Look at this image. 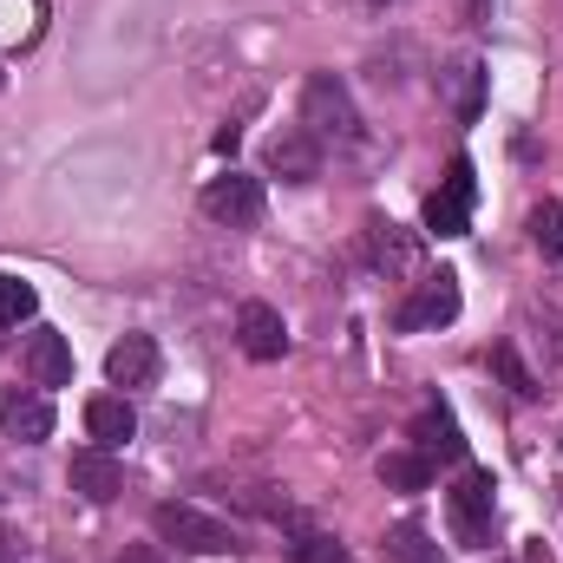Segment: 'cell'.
<instances>
[{"mask_svg":"<svg viewBox=\"0 0 563 563\" xmlns=\"http://www.w3.org/2000/svg\"><path fill=\"white\" fill-rule=\"evenodd\" d=\"M0 432L20 439V445H40V439L53 432L46 394H40V387H7V394H0Z\"/></svg>","mask_w":563,"mask_h":563,"instance_id":"9","label":"cell"},{"mask_svg":"<svg viewBox=\"0 0 563 563\" xmlns=\"http://www.w3.org/2000/svg\"><path fill=\"white\" fill-rule=\"evenodd\" d=\"M20 367H26V380L40 394L46 387H73V347H66V334L59 328H33L26 347H20Z\"/></svg>","mask_w":563,"mask_h":563,"instance_id":"6","label":"cell"},{"mask_svg":"<svg viewBox=\"0 0 563 563\" xmlns=\"http://www.w3.org/2000/svg\"><path fill=\"white\" fill-rule=\"evenodd\" d=\"M236 341H243L250 361H282L288 354V328H282V314L269 301H243L236 308Z\"/></svg>","mask_w":563,"mask_h":563,"instance_id":"10","label":"cell"},{"mask_svg":"<svg viewBox=\"0 0 563 563\" xmlns=\"http://www.w3.org/2000/svg\"><path fill=\"white\" fill-rule=\"evenodd\" d=\"M288 563H347V544L328 538V531H301L295 551H288Z\"/></svg>","mask_w":563,"mask_h":563,"instance_id":"21","label":"cell"},{"mask_svg":"<svg viewBox=\"0 0 563 563\" xmlns=\"http://www.w3.org/2000/svg\"><path fill=\"white\" fill-rule=\"evenodd\" d=\"M66 478H73V492H79V498H92V505H112V498L125 492V465H119L106 445H86V452H73Z\"/></svg>","mask_w":563,"mask_h":563,"instance_id":"7","label":"cell"},{"mask_svg":"<svg viewBox=\"0 0 563 563\" xmlns=\"http://www.w3.org/2000/svg\"><path fill=\"white\" fill-rule=\"evenodd\" d=\"M203 217L223 223V230H256L263 223V184L243 177V170H223L203 184Z\"/></svg>","mask_w":563,"mask_h":563,"instance_id":"4","label":"cell"},{"mask_svg":"<svg viewBox=\"0 0 563 563\" xmlns=\"http://www.w3.org/2000/svg\"><path fill=\"white\" fill-rule=\"evenodd\" d=\"M301 132H308V139H334V144H354V139H361L354 92H347L334 73H314V79L301 86Z\"/></svg>","mask_w":563,"mask_h":563,"instance_id":"1","label":"cell"},{"mask_svg":"<svg viewBox=\"0 0 563 563\" xmlns=\"http://www.w3.org/2000/svg\"><path fill=\"white\" fill-rule=\"evenodd\" d=\"M374 7H387V0H374Z\"/></svg>","mask_w":563,"mask_h":563,"instance_id":"27","label":"cell"},{"mask_svg":"<svg viewBox=\"0 0 563 563\" xmlns=\"http://www.w3.org/2000/svg\"><path fill=\"white\" fill-rule=\"evenodd\" d=\"M46 20V0H0V46H33Z\"/></svg>","mask_w":563,"mask_h":563,"instance_id":"18","label":"cell"},{"mask_svg":"<svg viewBox=\"0 0 563 563\" xmlns=\"http://www.w3.org/2000/svg\"><path fill=\"white\" fill-rule=\"evenodd\" d=\"M492 367L505 374V387H511L518 400H531V394H538V380L525 374V361H518V347H511V341H498V347H492Z\"/></svg>","mask_w":563,"mask_h":563,"instance_id":"23","label":"cell"},{"mask_svg":"<svg viewBox=\"0 0 563 563\" xmlns=\"http://www.w3.org/2000/svg\"><path fill=\"white\" fill-rule=\"evenodd\" d=\"M445 321H459V276H452V269L420 276L413 301L400 308V328H445Z\"/></svg>","mask_w":563,"mask_h":563,"instance_id":"8","label":"cell"},{"mask_svg":"<svg viewBox=\"0 0 563 563\" xmlns=\"http://www.w3.org/2000/svg\"><path fill=\"white\" fill-rule=\"evenodd\" d=\"M439 92H445V99H452V112L472 125V119H478V106H485V66H478V59H452V66L439 73Z\"/></svg>","mask_w":563,"mask_h":563,"instance_id":"14","label":"cell"},{"mask_svg":"<svg viewBox=\"0 0 563 563\" xmlns=\"http://www.w3.org/2000/svg\"><path fill=\"white\" fill-rule=\"evenodd\" d=\"M413 452H426V459H465L459 420H452L445 407H426L420 420H413Z\"/></svg>","mask_w":563,"mask_h":563,"instance_id":"15","label":"cell"},{"mask_svg":"<svg viewBox=\"0 0 563 563\" xmlns=\"http://www.w3.org/2000/svg\"><path fill=\"white\" fill-rule=\"evenodd\" d=\"M472 7H485V0H472Z\"/></svg>","mask_w":563,"mask_h":563,"instance_id":"26","label":"cell"},{"mask_svg":"<svg viewBox=\"0 0 563 563\" xmlns=\"http://www.w3.org/2000/svg\"><path fill=\"white\" fill-rule=\"evenodd\" d=\"M119 563H164V544H125Z\"/></svg>","mask_w":563,"mask_h":563,"instance_id":"24","label":"cell"},{"mask_svg":"<svg viewBox=\"0 0 563 563\" xmlns=\"http://www.w3.org/2000/svg\"><path fill=\"white\" fill-rule=\"evenodd\" d=\"M0 563H20V544L13 538H0Z\"/></svg>","mask_w":563,"mask_h":563,"instance_id":"25","label":"cell"},{"mask_svg":"<svg viewBox=\"0 0 563 563\" xmlns=\"http://www.w3.org/2000/svg\"><path fill=\"white\" fill-rule=\"evenodd\" d=\"M387 563H445V551L426 538V525H394L387 531Z\"/></svg>","mask_w":563,"mask_h":563,"instance_id":"19","label":"cell"},{"mask_svg":"<svg viewBox=\"0 0 563 563\" xmlns=\"http://www.w3.org/2000/svg\"><path fill=\"white\" fill-rule=\"evenodd\" d=\"M472 157H452V170H445V184L426 197V230L445 243V236H465L472 230Z\"/></svg>","mask_w":563,"mask_h":563,"instance_id":"5","label":"cell"},{"mask_svg":"<svg viewBox=\"0 0 563 563\" xmlns=\"http://www.w3.org/2000/svg\"><path fill=\"white\" fill-rule=\"evenodd\" d=\"M106 380L112 387H151L157 380V341L151 334H119L106 347Z\"/></svg>","mask_w":563,"mask_h":563,"instance_id":"11","label":"cell"},{"mask_svg":"<svg viewBox=\"0 0 563 563\" xmlns=\"http://www.w3.org/2000/svg\"><path fill=\"white\" fill-rule=\"evenodd\" d=\"M151 531H157V544H177V551H190V558H223L236 538H230V525H217L210 511H197V505H157L151 511Z\"/></svg>","mask_w":563,"mask_h":563,"instance_id":"2","label":"cell"},{"mask_svg":"<svg viewBox=\"0 0 563 563\" xmlns=\"http://www.w3.org/2000/svg\"><path fill=\"white\" fill-rule=\"evenodd\" d=\"M86 432H92V445L119 452V445L139 432V413H132V400H125V394H99V400H86Z\"/></svg>","mask_w":563,"mask_h":563,"instance_id":"13","label":"cell"},{"mask_svg":"<svg viewBox=\"0 0 563 563\" xmlns=\"http://www.w3.org/2000/svg\"><path fill=\"white\" fill-rule=\"evenodd\" d=\"M0 86H7V73H0Z\"/></svg>","mask_w":563,"mask_h":563,"instance_id":"28","label":"cell"},{"mask_svg":"<svg viewBox=\"0 0 563 563\" xmlns=\"http://www.w3.org/2000/svg\"><path fill=\"white\" fill-rule=\"evenodd\" d=\"M531 243L544 256H563V203H538L531 210Z\"/></svg>","mask_w":563,"mask_h":563,"instance_id":"22","label":"cell"},{"mask_svg":"<svg viewBox=\"0 0 563 563\" xmlns=\"http://www.w3.org/2000/svg\"><path fill=\"white\" fill-rule=\"evenodd\" d=\"M33 314H40V295H33V282L0 276V328H20V321H33Z\"/></svg>","mask_w":563,"mask_h":563,"instance_id":"20","label":"cell"},{"mask_svg":"<svg viewBox=\"0 0 563 563\" xmlns=\"http://www.w3.org/2000/svg\"><path fill=\"white\" fill-rule=\"evenodd\" d=\"M445 518L465 551H485L492 544V472H459V485L445 492Z\"/></svg>","mask_w":563,"mask_h":563,"instance_id":"3","label":"cell"},{"mask_svg":"<svg viewBox=\"0 0 563 563\" xmlns=\"http://www.w3.org/2000/svg\"><path fill=\"white\" fill-rule=\"evenodd\" d=\"M269 177H282V184H308V177H321V139H308V132H282V139H269Z\"/></svg>","mask_w":563,"mask_h":563,"instance_id":"12","label":"cell"},{"mask_svg":"<svg viewBox=\"0 0 563 563\" xmlns=\"http://www.w3.org/2000/svg\"><path fill=\"white\" fill-rule=\"evenodd\" d=\"M367 250H374V263H380V269H413V263H420V250L400 236V223H394V217H374V223H367Z\"/></svg>","mask_w":563,"mask_h":563,"instance_id":"16","label":"cell"},{"mask_svg":"<svg viewBox=\"0 0 563 563\" xmlns=\"http://www.w3.org/2000/svg\"><path fill=\"white\" fill-rule=\"evenodd\" d=\"M374 472H380L387 492H426V485H432V459H426V452H387Z\"/></svg>","mask_w":563,"mask_h":563,"instance_id":"17","label":"cell"}]
</instances>
